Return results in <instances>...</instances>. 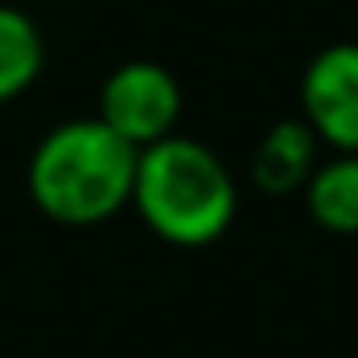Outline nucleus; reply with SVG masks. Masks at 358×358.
Wrapping results in <instances>:
<instances>
[{
  "mask_svg": "<svg viewBox=\"0 0 358 358\" xmlns=\"http://www.w3.org/2000/svg\"><path fill=\"white\" fill-rule=\"evenodd\" d=\"M139 152L97 118L51 127L26 164L30 203L64 228H97L131 207Z\"/></svg>",
  "mask_w": 358,
  "mask_h": 358,
  "instance_id": "f257e3e1",
  "label": "nucleus"
},
{
  "mask_svg": "<svg viewBox=\"0 0 358 358\" xmlns=\"http://www.w3.org/2000/svg\"><path fill=\"white\" fill-rule=\"evenodd\" d=\"M131 207L148 232L173 249L215 245L241 207L232 169L190 135H169L139 152Z\"/></svg>",
  "mask_w": 358,
  "mask_h": 358,
  "instance_id": "f03ea898",
  "label": "nucleus"
},
{
  "mask_svg": "<svg viewBox=\"0 0 358 358\" xmlns=\"http://www.w3.org/2000/svg\"><path fill=\"white\" fill-rule=\"evenodd\" d=\"M97 122H106L122 143L135 152L177 135L182 118V85L156 59H127L118 64L97 89Z\"/></svg>",
  "mask_w": 358,
  "mask_h": 358,
  "instance_id": "7ed1b4c3",
  "label": "nucleus"
},
{
  "mask_svg": "<svg viewBox=\"0 0 358 358\" xmlns=\"http://www.w3.org/2000/svg\"><path fill=\"white\" fill-rule=\"evenodd\" d=\"M299 110L316 143L337 156H358V43H333L308 59Z\"/></svg>",
  "mask_w": 358,
  "mask_h": 358,
  "instance_id": "20e7f679",
  "label": "nucleus"
},
{
  "mask_svg": "<svg viewBox=\"0 0 358 358\" xmlns=\"http://www.w3.org/2000/svg\"><path fill=\"white\" fill-rule=\"evenodd\" d=\"M316 152H320V143H316V135L308 131L303 118L274 122L253 148V164H249L253 186L262 194H295V190H303L308 177L320 164Z\"/></svg>",
  "mask_w": 358,
  "mask_h": 358,
  "instance_id": "39448f33",
  "label": "nucleus"
},
{
  "mask_svg": "<svg viewBox=\"0 0 358 358\" xmlns=\"http://www.w3.org/2000/svg\"><path fill=\"white\" fill-rule=\"evenodd\" d=\"M303 207L316 228L333 236H358V156H329L303 186Z\"/></svg>",
  "mask_w": 358,
  "mask_h": 358,
  "instance_id": "423d86ee",
  "label": "nucleus"
},
{
  "mask_svg": "<svg viewBox=\"0 0 358 358\" xmlns=\"http://www.w3.org/2000/svg\"><path fill=\"white\" fill-rule=\"evenodd\" d=\"M43 59H47V43L38 22L13 5H0V106L22 97L38 80Z\"/></svg>",
  "mask_w": 358,
  "mask_h": 358,
  "instance_id": "0eeeda50",
  "label": "nucleus"
}]
</instances>
